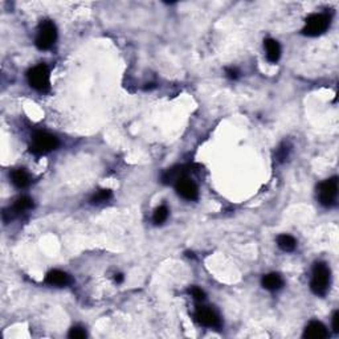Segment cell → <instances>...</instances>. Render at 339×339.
I'll use <instances>...</instances> for the list:
<instances>
[{
    "label": "cell",
    "instance_id": "obj_23",
    "mask_svg": "<svg viewBox=\"0 0 339 339\" xmlns=\"http://www.w3.org/2000/svg\"><path fill=\"white\" fill-rule=\"evenodd\" d=\"M225 72H227L228 79H231V80L239 79V72H237V69H235V68H228Z\"/></svg>",
    "mask_w": 339,
    "mask_h": 339
},
{
    "label": "cell",
    "instance_id": "obj_2",
    "mask_svg": "<svg viewBox=\"0 0 339 339\" xmlns=\"http://www.w3.org/2000/svg\"><path fill=\"white\" fill-rule=\"evenodd\" d=\"M28 82L33 89H36L38 92L41 93H47L48 90L51 89V80H49V69L45 64H40V65L33 66L32 69L29 70L28 75Z\"/></svg>",
    "mask_w": 339,
    "mask_h": 339
},
{
    "label": "cell",
    "instance_id": "obj_11",
    "mask_svg": "<svg viewBox=\"0 0 339 339\" xmlns=\"http://www.w3.org/2000/svg\"><path fill=\"white\" fill-rule=\"evenodd\" d=\"M265 49H266V57L270 62H277L281 57V47L273 39H266L264 41Z\"/></svg>",
    "mask_w": 339,
    "mask_h": 339
},
{
    "label": "cell",
    "instance_id": "obj_13",
    "mask_svg": "<svg viewBox=\"0 0 339 339\" xmlns=\"http://www.w3.org/2000/svg\"><path fill=\"white\" fill-rule=\"evenodd\" d=\"M187 177V170L186 167H175L168 170L164 175H163V183L164 184H172V183H177L179 179Z\"/></svg>",
    "mask_w": 339,
    "mask_h": 339
},
{
    "label": "cell",
    "instance_id": "obj_21",
    "mask_svg": "<svg viewBox=\"0 0 339 339\" xmlns=\"http://www.w3.org/2000/svg\"><path fill=\"white\" fill-rule=\"evenodd\" d=\"M289 151H290V149H289V146H285V144H283V146H281V147H279V153H277V157H279L281 162L288 158Z\"/></svg>",
    "mask_w": 339,
    "mask_h": 339
},
{
    "label": "cell",
    "instance_id": "obj_3",
    "mask_svg": "<svg viewBox=\"0 0 339 339\" xmlns=\"http://www.w3.org/2000/svg\"><path fill=\"white\" fill-rule=\"evenodd\" d=\"M330 286V269L327 265L319 262L314 266L310 288L317 296H325Z\"/></svg>",
    "mask_w": 339,
    "mask_h": 339
},
{
    "label": "cell",
    "instance_id": "obj_20",
    "mask_svg": "<svg viewBox=\"0 0 339 339\" xmlns=\"http://www.w3.org/2000/svg\"><path fill=\"white\" fill-rule=\"evenodd\" d=\"M190 294L195 298L196 301H203L205 298V293L200 288H198V286H192V288L190 289Z\"/></svg>",
    "mask_w": 339,
    "mask_h": 339
},
{
    "label": "cell",
    "instance_id": "obj_19",
    "mask_svg": "<svg viewBox=\"0 0 339 339\" xmlns=\"http://www.w3.org/2000/svg\"><path fill=\"white\" fill-rule=\"evenodd\" d=\"M68 335L72 339H82L86 338V331L82 327H72Z\"/></svg>",
    "mask_w": 339,
    "mask_h": 339
},
{
    "label": "cell",
    "instance_id": "obj_17",
    "mask_svg": "<svg viewBox=\"0 0 339 339\" xmlns=\"http://www.w3.org/2000/svg\"><path fill=\"white\" fill-rule=\"evenodd\" d=\"M168 218V208L166 205H160L155 209L154 212V223L155 224H163Z\"/></svg>",
    "mask_w": 339,
    "mask_h": 339
},
{
    "label": "cell",
    "instance_id": "obj_7",
    "mask_svg": "<svg viewBox=\"0 0 339 339\" xmlns=\"http://www.w3.org/2000/svg\"><path fill=\"white\" fill-rule=\"evenodd\" d=\"M178 194L186 200H196L199 196V191L194 181L191 180L188 177H184L179 179L175 183Z\"/></svg>",
    "mask_w": 339,
    "mask_h": 339
},
{
    "label": "cell",
    "instance_id": "obj_1",
    "mask_svg": "<svg viewBox=\"0 0 339 339\" xmlns=\"http://www.w3.org/2000/svg\"><path fill=\"white\" fill-rule=\"evenodd\" d=\"M59 147V140L55 135L47 131H38L32 137V144L29 146V151L35 155H44L56 150Z\"/></svg>",
    "mask_w": 339,
    "mask_h": 339
},
{
    "label": "cell",
    "instance_id": "obj_9",
    "mask_svg": "<svg viewBox=\"0 0 339 339\" xmlns=\"http://www.w3.org/2000/svg\"><path fill=\"white\" fill-rule=\"evenodd\" d=\"M329 335L326 327L320 322H317V320H313L309 325L306 326L305 329V333H303V338L307 339H323Z\"/></svg>",
    "mask_w": 339,
    "mask_h": 339
},
{
    "label": "cell",
    "instance_id": "obj_6",
    "mask_svg": "<svg viewBox=\"0 0 339 339\" xmlns=\"http://www.w3.org/2000/svg\"><path fill=\"white\" fill-rule=\"evenodd\" d=\"M330 18L325 14H316L311 15L310 18H307L306 25L302 29V33L306 36H319L329 28Z\"/></svg>",
    "mask_w": 339,
    "mask_h": 339
},
{
    "label": "cell",
    "instance_id": "obj_18",
    "mask_svg": "<svg viewBox=\"0 0 339 339\" xmlns=\"http://www.w3.org/2000/svg\"><path fill=\"white\" fill-rule=\"evenodd\" d=\"M112 198V191L110 190H100L97 194H94L93 198L90 199L92 204H100Z\"/></svg>",
    "mask_w": 339,
    "mask_h": 339
},
{
    "label": "cell",
    "instance_id": "obj_14",
    "mask_svg": "<svg viewBox=\"0 0 339 339\" xmlns=\"http://www.w3.org/2000/svg\"><path fill=\"white\" fill-rule=\"evenodd\" d=\"M11 179H12V183L18 188H25V187L29 184V175L27 174V171H24L23 168H18L15 170L11 174Z\"/></svg>",
    "mask_w": 339,
    "mask_h": 339
},
{
    "label": "cell",
    "instance_id": "obj_8",
    "mask_svg": "<svg viewBox=\"0 0 339 339\" xmlns=\"http://www.w3.org/2000/svg\"><path fill=\"white\" fill-rule=\"evenodd\" d=\"M196 319L199 323L207 327H219L220 326V318L214 310H211L208 307L199 306L196 309Z\"/></svg>",
    "mask_w": 339,
    "mask_h": 339
},
{
    "label": "cell",
    "instance_id": "obj_16",
    "mask_svg": "<svg viewBox=\"0 0 339 339\" xmlns=\"http://www.w3.org/2000/svg\"><path fill=\"white\" fill-rule=\"evenodd\" d=\"M33 207V200L28 196H21L19 199L15 201L14 207H12V211L15 214H20V212H24V211H28Z\"/></svg>",
    "mask_w": 339,
    "mask_h": 339
},
{
    "label": "cell",
    "instance_id": "obj_10",
    "mask_svg": "<svg viewBox=\"0 0 339 339\" xmlns=\"http://www.w3.org/2000/svg\"><path fill=\"white\" fill-rule=\"evenodd\" d=\"M45 282L48 285H53V286H66L70 283V277L65 272L61 270H52L47 274L45 277Z\"/></svg>",
    "mask_w": 339,
    "mask_h": 339
},
{
    "label": "cell",
    "instance_id": "obj_22",
    "mask_svg": "<svg viewBox=\"0 0 339 339\" xmlns=\"http://www.w3.org/2000/svg\"><path fill=\"white\" fill-rule=\"evenodd\" d=\"M333 329H334L335 333H339V313L335 311L334 316H333Z\"/></svg>",
    "mask_w": 339,
    "mask_h": 339
},
{
    "label": "cell",
    "instance_id": "obj_12",
    "mask_svg": "<svg viewBox=\"0 0 339 339\" xmlns=\"http://www.w3.org/2000/svg\"><path fill=\"white\" fill-rule=\"evenodd\" d=\"M283 279H281V276L277 273H270L266 274L262 277V286L268 290H279V289L282 288Z\"/></svg>",
    "mask_w": 339,
    "mask_h": 339
},
{
    "label": "cell",
    "instance_id": "obj_5",
    "mask_svg": "<svg viewBox=\"0 0 339 339\" xmlns=\"http://www.w3.org/2000/svg\"><path fill=\"white\" fill-rule=\"evenodd\" d=\"M337 195H338V179L337 178L327 179L318 186V199L322 205L325 207L334 205Z\"/></svg>",
    "mask_w": 339,
    "mask_h": 339
},
{
    "label": "cell",
    "instance_id": "obj_15",
    "mask_svg": "<svg viewBox=\"0 0 339 339\" xmlns=\"http://www.w3.org/2000/svg\"><path fill=\"white\" fill-rule=\"evenodd\" d=\"M277 244L282 249L283 252H293L297 246V241L294 240V237L289 236V235H281L277 239Z\"/></svg>",
    "mask_w": 339,
    "mask_h": 339
},
{
    "label": "cell",
    "instance_id": "obj_4",
    "mask_svg": "<svg viewBox=\"0 0 339 339\" xmlns=\"http://www.w3.org/2000/svg\"><path fill=\"white\" fill-rule=\"evenodd\" d=\"M57 39V29L56 25L52 23L51 20L42 21L39 29L38 39H36V47L41 51H48L51 49L52 45L56 42Z\"/></svg>",
    "mask_w": 339,
    "mask_h": 339
},
{
    "label": "cell",
    "instance_id": "obj_24",
    "mask_svg": "<svg viewBox=\"0 0 339 339\" xmlns=\"http://www.w3.org/2000/svg\"><path fill=\"white\" fill-rule=\"evenodd\" d=\"M116 281H117V282H118V283H121L122 281H123V276H122L121 273H120V274H116Z\"/></svg>",
    "mask_w": 339,
    "mask_h": 339
}]
</instances>
